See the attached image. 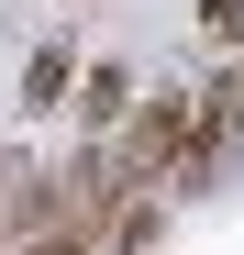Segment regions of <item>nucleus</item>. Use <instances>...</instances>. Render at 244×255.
I'll return each mask as SVG.
<instances>
[{"label": "nucleus", "mask_w": 244, "mask_h": 255, "mask_svg": "<svg viewBox=\"0 0 244 255\" xmlns=\"http://www.w3.org/2000/svg\"><path fill=\"white\" fill-rule=\"evenodd\" d=\"M67 89H78V56H67V33H56V45H33V67H22V111H33V122H56Z\"/></svg>", "instance_id": "obj_2"}, {"label": "nucleus", "mask_w": 244, "mask_h": 255, "mask_svg": "<svg viewBox=\"0 0 244 255\" xmlns=\"http://www.w3.org/2000/svg\"><path fill=\"white\" fill-rule=\"evenodd\" d=\"M111 155L133 166L155 200H200V189L233 166V122H222L211 100L167 89V100H144V111H122V122H111Z\"/></svg>", "instance_id": "obj_1"}, {"label": "nucleus", "mask_w": 244, "mask_h": 255, "mask_svg": "<svg viewBox=\"0 0 244 255\" xmlns=\"http://www.w3.org/2000/svg\"><path fill=\"white\" fill-rule=\"evenodd\" d=\"M78 122H89V133H111V122H122V78H111V67L78 89Z\"/></svg>", "instance_id": "obj_3"}, {"label": "nucleus", "mask_w": 244, "mask_h": 255, "mask_svg": "<svg viewBox=\"0 0 244 255\" xmlns=\"http://www.w3.org/2000/svg\"><path fill=\"white\" fill-rule=\"evenodd\" d=\"M200 22H211V45H233V56H244V0H200Z\"/></svg>", "instance_id": "obj_4"}]
</instances>
